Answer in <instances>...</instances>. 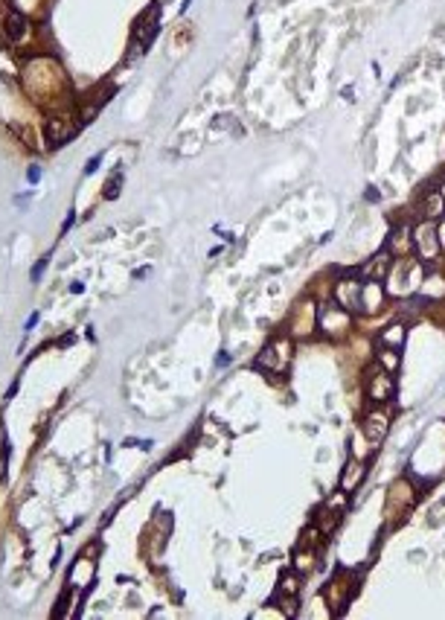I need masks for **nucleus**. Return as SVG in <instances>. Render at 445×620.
Listing matches in <instances>:
<instances>
[{
  "mask_svg": "<svg viewBox=\"0 0 445 620\" xmlns=\"http://www.w3.org/2000/svg\"><path fill=\"white\" fill-rule=\"evenodd\" d=\"M291 358H294L291 338H289V335H279V338H274L271 344L259 353L257 367L268 370V373H285V370H289V364H291Z\"/></svg>",
  "mask_w": 445,
  "mask_h": 620,
  "instance_id": "f257e3e1",
  "label": "nucleus"
},
{
  "mask_svg": "<svg viewBox=\"0 0 445 620\" xmlns=\"http://www.w3.org/2000/svg\"><path fill=\"white\" fill-rule=\"evenodd\" d=\"M349 326H353V312H346V309L338 303V300H323L317 306V329L323 335H343Z\"/></svg>",
  "mask_w": 445,
  "mask_h": 620,
  "instance_id": "f03ea898",
  "label": "nucleus"
},
{
  "mask_svg": "<svg viewBox=\"0 0 445 620\" xmlns=\"http://www.w3.org/2000/svg\"><path fill=\"white\" fill-rule=\"evenodd\" d=\"M387 292H393V294H410L413 289H417V283L422 280V268H419V262L413 260V257H402L393 268H390V274H387Z\"/></svg>",
  "mask_w": 445,
  "mask_h": 620,
  "instance_id": "7ed1b4c3",
  "label": "nucleus"
},
{
  "mask_svg": "<svg viewBox=\"0 0 445 620\" xmlns=\"http://www.w3.org/2000/svg\"><path fill=\"white\" fill-rule=\"evenodd\" d=\"M355 592H358V577H355V574H346V571H338V574L329 579V585H326V603H329V609H332L335 614L343 611L346 603L355 597Z\"/></svg>",
  "mask_w": 445,
  "mask_h": 620,
  "instance_id": "20e7f679",
  "label": "nucleus"
},
{
  "mask_svg": "<svg viewBox=\"0 0 445 620\" xmlns=\"http://www.w3.org/2000/svg\"><path fill=\"white\" fill-rule=\"evenodd\" d=\"M79 129V119H73L70 111H53L47 119H44V137L50 140V146H58V143H68Z\"/></svg>",
  "mask_w": 445,
  "mask_h": 620,
  "instance_id": "39448f33",
  "label": "nucleus"
},
{
  "mask_svg": "<svg viewBox=\"0 0 445 620\" xmlns=\"http://www.w3.org/2000/svg\"><path fill=\"white\" fill-rule=\"evenodd\" d=\"M439 230H436V222H428V219H422L417 228H413V251L419 254V260H425V262H431V260H436V254H439Z\"/></svg>",
  "mask_w": 445,
  "mask_h": 620,
  "instance_id": "423d86ee",
  "label": "nucleus"
},
{
  "mask_svg": "<svg viewBox=\"0 0 445 620\" xmlns=\"http://www.w3.org/2000/svg\"><path fill=\"white\" fill-rule=\"evenodd\" d=\"M396 393V385H393V373H387L385 367H372L367 373V396L370 402H375V405H385V402H390Z\"/></svg>",
  "mask_w": 445,
  "mask_h": 620,
  "instance_id": "0eeeda50",
  "label": "nucleus"
},
{
  "mask_svg": "<svg viewBox=\"0 0 445 620\" xmlns=\"http://www.w3.org/2000/svg\"><path fill=\"white\" fill-rule=\"evenodd\" d=\"M361 280L355 277H343L335 283V300L346 309V312H361Z\"/></svg>",
  "mask_w": 445,
  "mask_h": 620,
  "instance_id": "6e6552de",
  "label": "nucleus"
},
{
  "mask_svg": "<svg viewBox=\"0 0 445 620\" xmlns=\"http://www.w3.org/2000/svg\"><path fill=\"white\" fill-rule=\"evenodd\" d=\"M387 303V289L381 280H367L361 286V312L364 315H378Z\"/></svg>",
  "mask_w": 445,
  "mask_h": 620,
  "instance_id": "1a4fd4ad",
  "label": "nucleus"
},
{
  "mask_svg": "<svg viewBox=\"0 0 445 620\" xmlns=\"http://www.w3.org/2000/svg\"><path fill=\"white\" fill-rule=\"evenodd\" d=\"M387 428H390V411L387 408H372L364 417V437L370 440V446H375L378 440H385Z\"/></svg>",
  "mask_w": 445,
  "mask_h": 620,
  "instance_id": "9d476101",
  "label": "nucleus"
},
{
  "mask_svg": "<svg viewBox=\"0 0 445 620\" xmlns=\"http://www.w3.org/2000/svg\"><path fill=\"white\" fill-rule=\"evenodd\" d=\"M4 29H6V36H9V41L12 44H23L26 38H29V33H33V23L26 21V15H21L15 6L4 15Z\"/></svg>",
  "mask_w": 445,
  "mask_h": 620,
  "instance_id": "9b49d317",
  "label": "nucleus"
},
{
  "mask_svg": "<svg viewBox=\"0 0 445 620\" xmlns=\"http://www.w3.org/2000/svg\"><path fill=\"white\" fill-rule=\"evenodd\" d=\"M314 326H317V309H314L311 300H303L300 309L294 312V326H291V332H294L297 338H303V335H309Z\"/></svg>",
  "mask_w": 445,
  "mask_h": 620,
  "instance_id": "f8f14e48",
  "label": "nucleus"
},
{
  "mask_svg": "<svg viewBox=\"0 0 445 620\" xmlns=\"http://www.w3.org/2000/svg\"><path fill=\"white\" fill-rule=\"evenodd\" d=\"M390 268H393V254H390V251H381V254H375V257L364 265L361 274L367 277V280H387Z\"/></svg>",
  "mask_w": 445,
  "mask_h": 620,
  "instance_id": "ddd939ff",
  "label": "nucleus"
},
{
  "mask_svg": "<svg viewBox=\"0 0 445 620\" xmlns=\"http://www.w3.org/2000/svg\"><path fill=\"white\" fill-rule=\"evenodd\" d=\"M157 6H149L140 18H137V23H134V41H137V47L140 44H146L151 36H154V29H157Z\"/></svg>",
  "mask_w": 445,
  "mask_h": 620,
  "instance_id": "4468645a",
  "label": "nucleus"
},
{
  "mask_svg": "<svg viewBox=\"0 0 445 620\" xmlns=\"http://www.w3.org/2000/svg\"><path fill=\"white\" fill-rule=\"evenodd\" d=\"M361 481H364V466H361V460H358V457H349V460H346V466H343V472H341V492H353Z\"/></svg>",
  "mask_w": 445,
  "mask_h": 620,
  "instance_id": "2eb2a0df",
  "label": "nucleus"
},
{
  "mask_svg": "<svg viewBox=\"0 0 445 620\" xmlns=\"http://www.w3.org/2000/svg\"><path fill=\"white\" fill-rule=\"evenodd\" d=\"M413 504V486H407L404 481L393 483V489L387 492V507L390 510H410Z\"/></svg>",
  "mask_w": 445,
  "mask_h": 620,
  "instance_id": "dca6fc26",
  "label": "nucleus"
},
{
  "mask_svg": "<svg viewBox=\"0 0 445 620\" xmlns=\"http://www.w3.org/2000/svg\"><path fill=\"white\" fill-rule=\"evenodd\" d=\"M410 247H413L410 230H407V228H396L393 236H390V242H387V251H390L396 260H402V257H410Z\"/></svg>",
  "mask_w": 445,
  "mask_h": 620,
  "instance_id": "f3484780",
  "label": "nucleus"
},
{
  "mask_svg": "<svg viewBox=\"0 0 445 620\" xmlns=\"http://www.w3.org/2000/svg\"><path fill=\"white\" fill-rule=\"evenodd\" d=\"M422 219H428V222L445 219V201H442L439 190H436V193H428V196L422 198Z\"/></svg>",
  "mask_w": 445,
  "mask_h": 620,
  "instance_id": "a211bd4d",
  "label": "nucleus"
},
{
  "mask_svg": "<svg viewBox=\"0 0 445 620\" xmlns=\"http://www.w3.org/2000/svg\"><path fill=\"white\" fill-rule=\"evenodd\" d=\"M404 338H407V326H404L402 321H396V324H390L385 332H381V344L390 347V350H402V347H404Z\"/></svg>",
  "mask_w": 445,
  "mask_h": 620,
  "instance_id": "6ab92c4d",
  "label": "nucleus"
},
{
  "mask_svg": "<svg viewBox=\"0 0 445 620\" xmlns=\"http://www.w3.org/2000/svg\"><path fill=\"white\" fill-rule=\"evenodd\" d=\"M90 579H93V560H90V556H82V560L73 565V571H70V585L73 588H85Z\"/></svg>",
  "mask_w": 445,
  "mask_h": 620,
  "instance_id": "aec40b11",
  "label": "nucleus"
},
{
  "mask_svg": "<svg viewBox=\"0 0 445 620\" xmlns=\"http://www.w3.org/2000/svg\"><path fill=\"white\" fill-rule=\"evenodd\" d=\"M375 356H378V367H385L387 373H396V370H399V350H390L385 344H378Z\"/></svg>",
  "mask_w": 445,
  "mask_h": 620,
  "instance_id": "412c9836",
  "label": "nucleus"
},
{
  "mask_svg": "<svg viewBox=\"0 0 445 620\" xmlns=\"http://www.w3.org/2000/svg\"><path fill=\"white\" fill-rule=\"evenodd\" d=\"M297 592H300V574H297V571H285V574L279 577L277 594H297Z\"/></svg>",
  "mask_w": 445,
  "mask_h": 620,
  "instance_id": "4be33fe9",
  "label": "nucleus"
},
{
  "mask_svg": "<svg viewBox=\"0 0 445 620\" xmlns=\"http://www.w3.org/2000/svg\"><path fill=\"white\" fill-rule=\"evenodd\" d=\"M321 527H306L303 530V536H300V542H297V547H306V550H317V545H321Z\"/></svg>",
  "mask_w": 445,
  "mask_h": 620,
  "instance_id": "5701e85b",
  "label": "nucleus"
},
{
  "mask_svg": "<svg viewBox=\"0 0 445 620\" xmlns=\"http://www.w3.org/2000/svg\"><path fill=\"white\" fill-rule=\"evenodd\" d=\"M314 568V550H306V547H297V560H294V571L297 574H306Z\"/></svg>",
  "mask_w": 445,
  "mask_h": 620,
  "instance_id": "b1692460",
  "label": "nucleus"
},
{
  "mask_svg": "<svg viewBox=\"0 0 445 620\" xmlns=\"http://www.w3.org/2000/svg\"><path fill=\"white\" fill-rule=\"evenodd\" d=\"M335 524H338V513H335L332 507L321 510V521H317V527H321V533H323V536L335 530Z\"/></svg>",
  "mask_w": 445,
  "mask_h": 620,
  "instance_id": "393cba45",
  "label": "nucleus"
},
{
  "mask_svg": "<svg viewBox=\"0 0 445 620\" xmlns=\"http://www.w3.org/2000/svg\"><path fill=\"white\" fill-rule=\"evenodd\" d=\"M279 611L282 617L297 614V594H279Z\"/></svg>",
  "mask_w": 445,
  "mask_h": 620,
  "instance_id": "a878e982",
  "label": "nucleus"
},
{
  "mask_svg": "<svg viewBox=\"0 0 445 620\" xmlns=\"http://www.w3.org/2000/svg\"><path fill=\"white\" fill-rule=\"evenodd\" d=\"M119 193V175H114L108 183H105V198H114Z\"/></svg>",
  "mask_w": 445,
  "mask_h": 620,
  "instance_id": "bb28decb",
  "label": "nucleus"
},
{
  "mask_svg": "<svg viewBox=\"0 0 445 620\" xmlns=\"http://www.w3.org/2000/svg\"><path fill=\"white\" fill-rule=\"evenodd\" d=\"M100 161H102V158H100V154H97V158H93V161H90V164L85 166V175H90V172H97V169H100Z\"/></svg>",
  "mask_w": 445,
  "mask_h": 620,
  "instance_id": "cd10ccee",
  "label": "nucleus"
},
{
  "mask_svg": "<svg viewBox=\"0 0 445 620\" xmlns=\"http://www.w3.org/2000/svg\"><path fill=\"white\" fill-rule=\"evenodd\" d=\"M44 268H47V260H41L38 265H33V280H38V277L44 274Z\"/></svg>",
  "mask_w": 445,
  "mask_h": 620,
  "instance_id": "c85d7f7f",
  "label": "nucleus"
},
{
  "mask_svg": "<svg viewBox=\"0 0 445 620\" xmlns=\"http://www.w3.org/2000/svg\"><path fill=\"white\" fill-rule=\"evenodd\" d=\"M26 178H29V183H36V181L41 178V169H38V166H33V169H29V175H26Z\"/></svg>",
  "mask_w": 445,
  "mask_h": 620,
  "instance_id": "c756f323",
  "label": "nucleus"
},
{
  "mask_svg": "<svg viewBox=\"0 0 445 620\" xmlns=\"http://www.w3.org/2000/svg\"><path fill=\"white\" fill-rule=\"evenodd\" d=\"M436 230H439V245L445 247V225H442V228H436Z\"/></svg>",
  "mask_w": 445,
  "mask_h": 620,
  "instance_id": "7c9ffc66",
  "label": "nucleus"
}]
</instances>
